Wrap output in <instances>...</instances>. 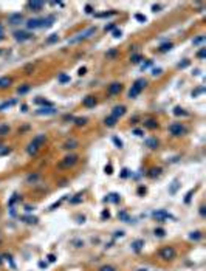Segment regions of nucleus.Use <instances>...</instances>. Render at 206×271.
I'll return each mask as SVG.
<instances>
[{"instance_id":"69168bd1","label":"nucleus","mask_w":206,"mask_h":271,"mask_svg":"<svg viewBox=\"0 0 206 271\" xmlns=\"http://www.w3.org/2000/svg\"><path fill=\"white\" fill-rule=\"evenodd\" d=\"M2 262H3V256L0 254V265H2Z\"/></svg>"},{"instance_id":"8fccbe9b","label":"nucleus","mask_w":206,"mask_h":271,"mask_svg":"<svg viewBox=\"0 0 206 271\" xmlns=\"http://www.w3.org/2000/svg\"><path fill=\"white\" fill-rule=\"evenodd\" d=\"M47 259H48V262H56V256L54 254H48Z\"/></svg>"},{"instance_id":"6ab92c4d","label":"nucleus","mask_w":206,"mask_h":271,"mask_svg":"<svg viewBox=\"0 0 206 271\" xmlns=\"http://www.w3.org/2000/svg\"><path fill=\"white\" fill-rule=\"evenodd\" d=\"M11 79L10 78H0V88H6V87H10L11 85Z\"/></svg>"},{"instance_id":"a18cd8bd","label":"nucleus","mask_w":206,"mask_h":271,"mask_svg":"<svg viewBox=\"0 0 206 271\" xmlns=\"http://www.w3.org/2000/svg\"><path fill=\"white\" fill-rule=\"evenodd\" d=\"M28 90H30V87H28V85H25V87H22V88H19L17 91H19V93H27Z\"/></svg>"},{"instance_id":"49530a36","label":"nucleus","mask_w":206,"mask_h":271,"mask_svg":"<svg viewBox=\"0 0 206 271\" xmlns=\"http://www.w3.org/2000/svg\"><path fill=\"white\" fill-rule=\"evenodd\" d=\"M113 143H115L118 147H123V141H121V140H118V138H113Z\"/></svg>"},{"instance_id":"864d4df0","label":"nucleus","mask_w":206,"mask_h":271,"mask_svg":"<svg viewBox=\"0 0 206 271\" xmlns=\"http://www.w3.org/2000/svg\"><path fill=\"white\" fill-rule=\"evenodd\" d=\"M113 28H115V25H107L104 30H106V31H113Z\"/></svg>"},{"instance_id":"3c124183","label":"nucleus","mask_w":206,"mask_h":271,"mask_svg":"<svg viewBox=\"0 0 206 271\" xmlns=\"http://www.w3.org/2000/svg\"><path fill=\"white\" fill-rule=\"evenodd\" d=\"M106 172H107L109 175H110V174H113V172H112V164H109V166H106Z\"/></svg>"},{"instance_id":"393cba45","label":"nucleus","mask_w":206,"mask_h":271,"mask_svg":"<svg viewBox=\"0 0 206 271\" xmlns=\"http://www.w3.org/2000/svg\"><path fill=\"white\" fill-rule=\"evenodd\" d=\"M146 84H147V82H146V79H137L133 85H137L138 88H141V90H143V88L146 87Z\"/></svg>"},{"instance_id":"de8ad7c7","label":"nucleus","mask_w":206,"mask_h":271,"mask_svg":"<svg viewBox=\"0 0 206 271\" xmlns=\"http://www.w3.org/2000/svg\"><path fill=\"white\" fill-rule=\"evenodd\" d=\"M113 37H121V30H113Z\"/></svg>"},{"instance_id":"338daca9","label":"nucleus","mask_w":206,"mask_h":271,"mask_svg":"<svg viewBox=\"0 0 206 271\" xmlns=\"http://www.w3.org/2000/svg\"><path fill=\"white\" fill-rule=\"evenodd\" d=\"M138 271H147V269H143V268H141V269H138Z\"/></svg>"},{"instance_id":"2f4dec72","label":"nucleus","mask_w":206,"mask_h":271,"mask_svg":"<svg viewBox=\"0 0 206 271\" xmlns=\"http://www.w3.org/2000/svg\"><path fill=\"white\" fill-rule=\"evenodd\" d=\"M106 201H113V203H116V201H120V197H118L116 194H112L110 197L106 198Z\"/></svg>"},{"instance_id":"cd10ccee","label":"nucleus","mask_w":206,"mask_h":271,"mask_svg":"<svg viewBox=\"0 0 206 271\" xmlns=\"http://www.w3.org/2000/svg\"><path fill=\"white\" fill-rule=\"evenodd\" d=\"M99 271H116V268L112 266V265H102V266L99 268Z\"/></svg>"},{"instance_id":"052dcab7","label":"nucleus","mask_w":206,"mask_h":271,"mask_svg":"<svg viewBox=\"0 0 206 271\" xmlns=\"http://www.w3.org/2000/svg\"><path fill=\"white\" fill-rule=\"evenodd\" d=\"M2 39H3V27L0 25V40H2Z\"/></svg>"},{"instance_id":"5701e85b","label":"nucleus","mask_w":206,"mask_h":271,"mask_svg":"<svg viewBox=\"0 0 206 271\" xmlns=\"http://www.w3.org/2000/svg\"><path fill=\"white\" fill-rule=\"evenodd\" d=\"M116 121H118V119H116V118H113V116L110 115L109 118H106V121H104V122H106V125H107V127H113V125L116 124Z\"/></svg>"},{"instance_id":"4be33fe9","label":"nucleus","mask_w":206,"mask_h":271,"mask_svg":"<svg viewBox=\"0 0 206 271\" xmlns=\"http://www.w3.org/2000/svg\"><path fill=\"white\" fill-rule=\"evenodd\" d=\"M78 147V141H74V140H70V141H67L65 144H64V149H76Z\"/></svg>"},{"instance_id":"c756f323","label":"nucleus","mask_w":206,"mask_h":271,"mask_svg":"<svg viewBox=\"0 0 206 271\" xmlns=\"http://www.w3.org/2000/svg\"><path fill=\"white\" fill-rule=\"evenodd\" d=\"M81 201H82V194H78V195H74V198H71V200H70V203H73V205L81 203Z\"/></svg>"},{"instance_id":"a211bd4d","label":"nucleus","mask_w":206,"mask_h":271,"mask_svg":"<svg viewBox=\"0 0 206 271\" xmlns=\"http://www.w3.org/2000/svg\"><path fill=\"white\" fill-rule=\"evenodd\" d=\"M144 127H147V129H152V130H153V129H157V127H158V122H157L155 119H146V121H144Z\"/></svg>"},{"instance_id":"20e7f679","label":"nucleus","mask_w":206,"mask_h":271,"mask_svg":"<svg viewBox=\"0 0 206 271\" xmlns=\"http://www.w3.org/2000/svg\"><path fill=\"white\" fill-rule=\"evenodd\" d=\"M76 163H78V157H76V155H67V157L59 163V167H62V169H68V167L74 166Z\"/></svg>"},{"instance_id":"c9c22d12","label":"nucleus","mask_w":206,"mask_h":271,"mask_svg":"<svg viewBox=\"0 0 206 271\" xmlns=\"http://www.w3.org/2000/svg\"><path fill=\"white\" fill-rule=\"evenodd\" d=\"M74 122H76V125H84L87 122V119L85 118H74Z\"/></svg>"},{"instance_id":"9d476101","label":"nucleus","mask_w":206,"mask_h":271,"mask_svg":"<svg viewBox=\"0 0 206 271\" xmlns=\"http://www.w3.org/2000/svg\"><path fill=\"white\" fill-rule=\"evenodd\" d=\"M124 113H126V107H124V105H116V107L113 108V112H112V116L118 119V118L123 116Z\"/></svg>"},{"instance_id":"4468645a","label":"nucleus","mask_w":206,"mask_h":271,"mask_svg":"<svg viewBox=\"0 0 206 271\" xmlns=\"http://www.w3.org/2000/svg\"><path fill=\"white\" fill-rule=\"evenodd\" d=\"M82 104H84L85 107H95V104H96V98H95V96H87V98H84Z\"/></svg>"},{"instance_id":"603ef678","label":"nucleus","mask_w":206,"mask_h":271,"mask_svg":"<svg viewBox=\"0 0 206 271\" xmlns=\"http://www.w3.org/2000/svg\"><path fill=\"white\" fill-rule=\"evenodd\" d=\"M85 13H87V14H91V13H93L91 6H88V5H87V6H85Z\"/></svg>"},{"instance_id":"2eb2a0df","label":"nucleus","mask_w":206,"mask_h":271,"mask_svg":"<svg viewBox=\"0 0 206 271\" xmlns=\"http://www.w3.org/2000/svg\"><path fill=\"white\" fill-rule=\"evenodd\" d=\"M42 20V28H48V27H51L53 25V22H54V17L53 16H48V17H45V19H40Z\"/></svg>"},{"instance_id":"09e8293b","label":"nucleus","mask_w":206,"mask_h":271,"mask_svg":"<svg viewBox=\"0 0 206 271\" xmlns=\"http://www.w3.org/2000/svg\"><path fill=\"white\" fill-rule=\"evenodd\" d=\"M203 40H204V36H200V37H198V39H195V40H194V44H195V45H197V44H201V42H203Z\"/></svg>"},{"instance_id":"f257e3e1","label":"nucleus","mask_w":206,"mask_h":271,"mask_svg":"<svg viewBox=\"0 0 206 271\" xmlns=\"http://www.w3.org/2000/svg\"><path fill=\"white\" fill-rule=\"evenodd\" d=\"M96 33V28L95 27H90V28H87V30H84L82 33H79V34H76L74 37H71V39H68V44H79V42H82V40H85V39H88V37H91L93 34Z\"/></svg>"},{"instance_id":"4c0bfd02","label":"nucleus","mask_w":206,"mask_h":271,"mask_svg":"<svg viewBox=\"0 0 206 271\" xmlns=\"http://www.w3.org/2000/svg\"><path fill=\"white\" fill-rule=\"evenodd\" d=\"M57 39H59V37H57V34H51V36L48 37V40H47V42H48V44H53V42H56Z\"/></svg>"},{"instance_id":"e433bc0d","label":"nucleus","mask_w":206,"mask_h":271,"mask_svg":"<svg viewBox=\"0 0 206 271\" xmlns=\"http://www.w3.org/2000/svg\"><path fill=\"white\" fill-rule=\"evenodd\" d=\"M174 113H175V115H186V112H184L181 107H175V108H174Z\"/></svg>"},{"instance_id":"bf43d9fd","label":"nucleus","mask_w":206,"mask_h":271,"mask_svg":"<svg viewBox=\"0 0 206 271\" xmlns=\"http://www.w3.org/2000/svg\"><path fill=\"white\" fill-rule=\"evenodd\" d=\"M74 245H76L78 248H81V246H84V243H82V242H79V240H76V242H74Z\"/></svg>"},{"instance_id":"7ed1b4c3","label":"nucleus","mask_w":206,"mask_h":271,"mask_svg":"<svg viewBox=\"0 0 206 271\" xmlns=\"http://www.w3.org/2000/svg\"><path fill=\"white\" fill-rule=\"evenodd\" d=\"M169 132H170L172 137H181V135L186 132V129H184V125H181L180 122H174V124L169 125Z\"/></svg>"},{"instance_id":"f8f14e48","label":"nucleus","mask_w":206,"mask_h":271,"mask_svg":"<svg viewBox=\"0 0 206 271\" xmlns=\"http://www.w3.org/2000/svg\"><path fill=\"white\" fill-rule=\"evenodd\" d=\"M143 246H144V240H135V242H132V249L135 251V252H140L141 249H143Z\"/></svg>"},{"instance_id":"680f3d73","label":"nucleus","mask_w":206,"mask_h":271,"mask_svg":"<svg viewBox=\"0 0 206 271\" xmlns=\"http://www.w3.org/2000/svg\"><path fill=\"white\" fill-rule=\"evenodd\" d=\"M85 71H87V68H79V74H81V76H82Z\"/></svg>"},{"instance_id":"7c9ffc66","label":"nucleus","mask_w":206,"mask_h":271,"mask_svg":"<svg viewBox=\"0 0 206 271\" xmlns=\"http://www.w3.org/2000/svg\"><path fill=\"white\" fill-rule=\"evenodd\" d=\"M57 81L62 82V84H64V82H68V81H70V76H68V74H59Z\"/></svg>"},{"instance_id":"0eeeda50","label":"nucleus","mask_w":206,"mask_h":271,"mask_svg":"<svg viewBox=\"0 0 206 271\" xmlns=\"http://www.w3.org/2000/svg\"><path fill=\"white\" fill-rule=\"evenodd\" d=\"M27 28H28V30L42 28V20H40V19H30V20L27 22Z\"/></svg>"},{"instance_id":"a878e982","label":"nucleus","mask_w":206,"mask_h":271,"mask_svg":"<svg viewBox=\"0 0 206 271\" xmlns=\"http://www.w3.org/2000/svg\"><path fill=\"white\" fill-rule=\"evenodd\" d=\"M22 220L23 222H27V223H37V217H31V215H27V217H22Z\"/></svg>"},{"instance_id":"58836bf2","label":"nucleus","mask_w":206,"mask_h":271,"mask_svg":"<svg viewBox=\"0 0 206 271\" xmlns=\"http://www.w3.org/2000/svg\"><path fill=\"white\" fill-rule=\"evenodd\" d=\"M140 61H141V56H140V54H133V56H132V62H133V64H138Z\"/></svg>"},{"instance_id":"e2e57ef3","label":"nucleus","mask_w":206,"mask_h":271,"mask_svg":"<svg viewBox=\"0 0 206 271\" xmlns=\"http://www.w3.org/2000/svg\"><path fill=\"white\" fill-rule=\"evenodd\" d=\"M160 73H161V70L158 68V70H153V73H152V74H153V76H157V74H160Z\"/></svg>"},{"instance_id":"473e14b6","label":"nucleus","mask_w":206,"mask_h":271,"mask_svg":"<svg viewBox=\"0 0 206 271\" xmlns=\"http://www.w3.org/2000/svg\"><path fill=\"white\" fill-rule=\"evenodd\" d=\"M155 235H157V237H164V235H166V231H164L163 228H157V229H155Z\"/></svg>"},{"instance_id":"39448f33","label":"nucleus","mask_w":206,"mask_h":271,"mask_svg":"<svg viewBox=\"0 0 206 271\" xmlns=\"http://www.w3.org/2000/svg\"><path fill=\"white\" fill-rule=\"evenodd\" d=\"M153 218H157L158 222H163V220H167V218H172V215L167 212V211H164V209H160V211H155L153 214Z\"/></svg>"},{"instance_id":"f704fd0d","label":"nucleus","mask_w":206,"mask_h":271,"mask_svg":"<svg viewBox=\"0 0 206 271\" xmlns=\"http://www.w3.org/2000/svg\"><path fill=\"white\" fill-rule=\"evenodd\" d=\"M170 48H172V44H170V42H169V44H163V45L160 47V50H161V51H169Z\"/></svg>"},{"instance_id":"9b49d317","label":"nucleus","mask_w":206,"mask_h":271,"mask_svg":"<svg viewBox=\"0 0 206 271\" xmlns=\"http://www.w3.org/2000/svg\"><path fill=\"white\" fill-rule=\"evenodd\" d=\"M39 149H40V146H39L36 141H33V143H30V144H28V149H27V152H28L30 155H36V154L39 152Z\"/></svg>"},{"instance_id":"6e6d98bb","label":"nucleus","mask_w":206,"mask_h":271,"mask_svg":"<svg viewBox=\"0 0 206 271\" xmlns=\"http://www.w3.org/2000/svg\"><path fill=\"white\" fill-rule=\"evenodd\" d=\"M133 133L137 135V137H141V135H143V132H141L140 129H137V130H133Z\"/></svg>"},{"instance_id":"6e6552de","label":"nucleus","mask_w":206,"mask_h":271,"mask_svg":"<svg viewBox=\"0 0 206 271\" xmlns=\"http://www.w3.org/2000/svg\"><path fill=\"white\" fill-rule=\"evenodd\" d=\"M22 20H23L22 14H11V16L8 17L10 25H19V23H22Z\"/></svg>"},{"instance_id":"aec40b11","label":"nucleus","mask_w":206,"mask_h":271,"mask_svg":"<svg viewBox=\"0 0 206 271\" xmlns=\"http://www.w3.org/2000/svg\"><path fill=\"white\" fill-rule=\"evenodd\" d=\"M146 146L150 147V149H157L158 147V141L155 138H149V140H146Z\"/></svg>"},{"instance_id":"f03ea898","label":"nucleus","mask_w":206,"mask_h":271,"mask_svg":"<svg viewBox=\"0 0 206 271\" xmlns=\"http://www.w3.org/2000/svg\"><path fill=\"white\" fill-rule=\"evenodd\" d=\"M175 256H177V251H175L174 246H164V248L160 251V257H161L163 260H174Z\"/></svg>"},{"instance_id":"c03bdc74","label":"nucleus","mask_w":206,"mask_h":271,"mask_svg":"<svg viewBox=\"0 0 206 271\" xmlns=\"http://www.w3.org/2000/svg\"><path fill=\"white\" fill-rule=\"evenodd\" d=\"M204 54H206V48H201V50L198 51L197 56H198V57H204Z\"/></svg>"},{"instance_id":"c85d7f7f","label":"nucleus","mask_w":206,"mask_h":271,"mask_svg":"<svg viewBox=\"0 0 206 271\" xmlns=\"http://www.w3.org/2000/svg\"><path fill=\"white\" fill-rule=\"evenodd\" d=\"M10 132V127L6 124H0V135H6Z\"/></svg>"},{"instance_id":"f3484780","label":"nucleus","mask_w":206,"mask_h":271,"mask_svg":"<svg viewBox=\"0 0 206 271\" xmlns=\"http://www.w3.org/2000/svg\"><path fill=\"white\" fill-rule=\"evenodd\" d=\"M141 93V88H138L137 85H132V88L129 90V98H137Z\"/></svg>"},{"instance_id":"5fc2aeb1","label":"nucleus","mask_w":206,"mask_h":271,"mask_svg":"<svg viewBox=\"0 0 206 271\" xmlns=\"http://www.w3.org/2000/svg\"><path fill=\"white\" fill-rule=\"evenodd\" d=\"M204 209H206V208H204V206H203V205H201V206H200V214H201V215H203V217H204V215H206V212H204Z\"/></svg>"},{"instance_id":"0e129e2a","label":"nucleus","mask_w":206,"mask_h":271,"mask_svg":"<svg viewBox=\"0 0 206 271\" xmlns=\"http://www.w3.org/2000/svg\"><path fill=\"white\" fill-rule=\"evenodd\" d=\"M39 266H40V268H45V266H47V263H44V262H40V263H39Z\"/></svg>"},{"instance_id":"4d7b16f0","label":"nucleus","mask_w":206,"mask_h":271,"mask_svg":"<svg viewBox=\"0 0 206 271\" xmlns=\"http://www.w3.org/2000/svg\"><path fill=\"white\" fill-rule=\"evenodd\" d=\"M144 192H146V188H140V189H138V194H140V195H143Z\"/></svg>"},{"instance_id":"13d9d810","label":"nucleus","mask_w":206,"mask_h":271,"mask_svg":"<svg viewBox=\"0 0 206 271\" xmlns=\"http://www.w3.org/2000/svg\"><path fill=\"white\" fill-rule=\"evenodd\" d=\"M121 235H124L123 231H116V232H115V237H121Z\"/></svg>"},{"instance_id":"a19ab883","label":"nucleus","mask_w":206,"mask_h":271,"mask_svg":"<svg viewBox=\"0 0 206 271\" xmlns=\"http://www.w3.org/2000/svg\"><path fill=\"white\" fill-rule=\"evenodd\" d=\"M120 218L124 220V222H130V218H129V215H127L126 212H121V214H120Z\"/></svg>"},{"instance_id":"423d86ee","label":"nucleus","mask_w":206,"mask_h":271,"mask_svg":"<svg viewBox=\"0 0 206 271\" xmlns=\"http://www.w3.org/2000/svg\"><path fill=\"white\" fill-rule=\"evenodd\" d=\"M37 115H54L56 113V108L53 105H45V107H40L36 110Z\"/></svg>"},{"instance_id":"37998d69","label":"nucleus","mask_w":206,"mask_h":271,"mask_svg":"<svg viewBox=\"0 0 206 271\" xmlns=\"http://www.w3.org/2000/svg\"><path fill=\"white\" fill-rule=\"evenodd\" d=\"M135 19H137L138 22H146V17H144V16H141V14H137V16H135Z\"/></svg>"},{"instance_id":"412c9836","label":"nucleus","mask_w":206,"mask_h":271,"mask_svg":"<svg viewBox=\"0 0 206 271\" xmlns=\"http://www.w3.org/2000/svg\"><path fill=\"white\" fill-rule=\"evenodd\" d=\"M16 102H17L16 99H11V101H6V102H3V104H0V110H6V108L13 107Z\"/></svg>"},{"instance_id":"ea45409f","label":"nucleus","mask_w":206,"mask_h":271,"mask_svg":"<svg viewBox=\"0 0 206 271\" xmlns=\"http://www.w3.org/2000/svg\"><path fill=\"white\" fill-rule=\"evenodd\" d=\"M192 194H194V191H189V192L186 194V197H184V203H189V201H191V197H192Z\"/></svg>"},{"instance_id":"dca6fc26","label":"nucleus","mask_w":206,"mask_h":271,"mask_svg":"<svg viewBox=\"0 0 206 271\" xmlns=\"http://www.w3.org/2000/svg\"><path fill=\"white\" fill-rule=\"evenodd\" d=\"M28 6H30L31 10H34V11H40V10L44 8V2H30Z\"/></svg>"},{"instance_id":"bb28decb","label":"nucleus","mask_w":206,"mask_h":271,"mask_svg":"<svg viewBox=\"0 0 206 271\" xmlns=\"http://www.w3.org/2000/svg\"><path fill=\"white\" fill-rule=\"evenodd\" d=\"M189 239H191V240H200V239H201V232H200V231H194V232H191Z\"/></svg>"},{"instance_id":"72a5a7b5","label":"nucleus","mask_w":206,"mask_h":271,"mask_svg":"<svg viewBox=\"0 0 206 271\" xmlns=\"http://www.w3.org/2000/svg\"><path fill=\"white\" fill-rule=\"evenodd\" d=\"M10 152H11V149L8 146H2V147H0V155H6Z\"/></svg>"},{"instance_id":"ddd939ff","label":"nucleus","mask_w":206,"mask_h":271,"mask_svg":"<svg viewBox=\"0 0 206 271\" xmlns=\"http://www.w3.org/2000/svg\"><path fill=\"white\" fill-rule=\"evenodd\" d=\"M14 36H16V40H19V42H23V40H28V39L31 37V36H30L28 33H23V31H17V33H16Z\"/></svg>"},{"instance_id":"1a4fd4ad","label":"nucleus","mask_w":206,"mask_h":271,"mask_svg":"<svg viewBox=\"0 0 206 271\" xmlns=\"http://www.w3.org/2000/svg\"><path fill=\"white\" fill-rule=\"evenodd\" d=\"M121 90H123V85H121L120 82H113V84L109 87V93H110V95H118V93H121Z\"/></svg>"},{"instance_id":"79ce46f5","label":"nucleus","mask_w":206,"mask_h":271,"mask_svg":"<svg viewBox=\"0 0 206 271\" xmlns=\"http://www.w3.org/2000/svg\"><path fill=\"white\" fill-rule=\"evenodd\" d=\"M101 217H102V218H104V220H106V218H109V217H110V212H109L107 209H106V211H102V214H101Z\"/></svg>"},{"instance_id":"b1692460","label":"nucleus","mask_w":206,"mask_h":271,"mask_svg":"<svg viewBox=\"0 0 206 271\" xmlns=\"http://www.w3.org/2000/svg\"><path fill=\"white\" fill-rule=\"evenodd\" d=\"M33 141H36V143H37L39 146H42V144H44V143L47 141V137H45V135H37V137H36V138H34Z\"/></svg>"}]
</instances>
